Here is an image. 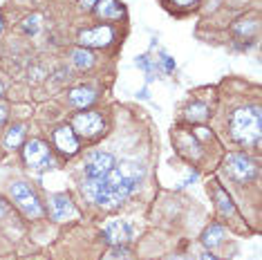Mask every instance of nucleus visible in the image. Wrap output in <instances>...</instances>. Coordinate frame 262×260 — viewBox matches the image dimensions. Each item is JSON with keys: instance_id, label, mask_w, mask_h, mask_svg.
<instances>
[{"instance_id": "obj_7", "label": "nucleus", "mask_w": 262, "mask_h": 260, "mask_svg": "<svg viewBox=\"0 0 262 260\" xmlns=\"http://www.w3.org/2000/svg\"><path fill=\"white\" fill-rule=\"evenodd\" d=\"M112 40H115V29L110 25H99L79 34V45L85 47V50H90V47H108Z\"/></svg>"}, {"instance_id": "obj_29", "label": "nucleus", "mask_w": 262, "mask_h": 260, "mask_svg": "<svg viewBox=\"0 0 262 260\" xmlns=\"http://www.w3.org/2000/svg\"><path fill=\"white\" fill-rule=\"evenodd\" d=\"M3 29H5V20H3V16H0V34H3Z\"/></svg>"}, {"instance_id": "obj_10", "label": "nucleus", "mask_w": 262, "mask_h": 260, "mask_svg": "<svg viewBox=\"0 0 262 260\" xmlns=\"http://www.w3.org/2000/svg\"><path fill=\"white\" fill-rule=\"evenodd\" d=\"M133 235V229L130 224H126L123 220H108L103 224V238L108 245L119 247V245H126Z\"/></svg>"}, {"instance_id": "obj_3", "label": "nucleus", "mask_w": 262, "mask_h": 260, "mask_svg": "<svg viewBox=\"0 0 262 260\" xmlns=\"http://www.w3.org/2000/svg\"><path fill=\"white\" fill-rule=\"evenodd\" d=\"M224 170L235 184H249L258 177V164L253 157L244 155V153H231L224 159Z\"/></svg>"}, {"instance_id": "obj_5", "label": "nucleus", "mask_w": 262, "mask_h": 260, "mask_svg": "<svg viewBox=\"0 0 262 260\" xmlns=\"http://www.w3.org/2000/svg\"><path fill=\"white\" fill-rule=\"evenodd\" d=\"M105 128V119L101 117V112L97 110H85V112H76L72 119V130L76 135L85 139H94L103 133Z\"/></svg>"}, {"instance_id": "obj_25", "label": "nucleus", "mask_w": 262, "mask_h": 260, "mask_svg": "<svg viewBox=\"0 0 262 260\" xmlns=\"http://www.w3.org/2000/svg\"><path fill=\"white\" fill-rule=\"evenodd\" d=\"M5 119H7V108H5V105H0V126L5 123Z\"/></svg>"}, {"instance_id": "obj_17", "label": "nucleus", "mask_w": 262, "mask_h": 260, "mask_svg": "<svg viewBox=\"0 0 262 260\" xmlns=\"http://www.w3.org/2000/svg\"><path fill=\"white\" fill-rule=\"evenodd\" d=\"M94 56L90 50H85V47H79V50H74L72 52V63H74V68H79V70H90L92 65H94Z\"/></svg>"}, {"instance_id": "obj_8", "label": "nucleus", "mask_w": 262, "mask_h": 260, "mask_svg": "<svg viewBox=\"0 0 262 260\" xmlns=\"http://www.w3.org/2000/svg\"><path fill=\"white\" fill-rule=\"evenodd\" d=\"M115 164H117L115 155H110V153H105V150H94L85 159V175L88 177H103L115 168Z\"/></svg>"}, {"instance_id": "obj_20", "label": "nucleus", "mask_w": 262, "mask_h": 260, "mask_svg": "<svg viewBox=\"0 0 262 260\" xmlns=\"http://www.w3.org/2000/svg\"><path fill=\"white\" fill-rule=\"evenodd\" d=\"M137 65H139V68L148 74V76H146L148 81H155V72H157V65H155L150 58H148V56H139V58H137Z\"/></svg>"}, {"instance_id": "obj_1", "label": "nucleus", "mask_w": 262, "mask_h": 260, "mask_svg": "<svg viewBox=\"0 0 262 260\" xmlns=\"http://www.w3.org/2000/svg\"><path fill=\"white\" fill-rule=\"evenodd\" d=\"M146 168L137 162H121L115 164V168L103 177H88L83 184V193L92 200L94 204L103 209H115L121 202H126L128 195L139 186L144 180Z\"/></svg>"}, {"instance_id": "obj_4", "label": "nucleus", "mask_w": 262, "mask_h": 260, "mask_svg": "<svg viewBox=\"0 0 262 260\" xmlns=\"http://www.w3.org/2000/svg\"><path fill=\"white\" fill-rule=\"evenodd\" d=\"M9 195L16 202V206L29 218H43V204L36 198V193L32 191V186L25 184V182H14L9 186Z\"/></svg>"}, {"instance_id": "obj_30", "label": "nucleus", "mask_w": 262, "mask_h": 260, "mask_svg": "<svg viewBox=\"0 0 262 260\" xmlns=\"http://www.w3.org/2000/svg\"><path fill=\"white\" fill-rule=\"evenodd\" d=\"M3 92H5V90H3V83H0V97H3Z\"/></svg>"}, {"instance_id": "obj_23", "label": "nucleus", "mask_w": 262, "mask_h": 260, "mask_svg": "<svg viewBox=\"0 0 262 260\" xmlns=\"http://www.w3.org/2000/svg\"><path fill=\"white\" fill-rule=\"evenodd\" d=\"M99 0H79V7L83 9V11H90V9H94V5H97Z\"/></svg>"}, {"instance_id": "obj_6", "label": "nucleus", "mask_w": 262, "mask_h": 260, "mask_svg": "<svg viewBox=\"0 0 262 260\" xmlns=\"http://www.w3.org/2000/svg\"><path fill=\"white\" fill-rule=\"evenodd\" d=\"M23 157H25V164H27V166L34 168V170L52 168V164H54L50 146H47L43 139H32V141H27L25 148H23Z\"/></svg>"}, {"instance_id": "obj_24", "label": "nucleus", "mask_w": 262, "mask_h": 260, "mask_svg": "<svg viewBox=\"0 0 262 260\" xmlns=\"http://www.w3.org/2000/svg\"><path fill=\"white\" fill-rule=\"evenodd\" d=\"M5 215H7V202L0 198V218H5Z\"/></svg>"}, {"instance_id": "obj_27", "label": "nucleus", "mask_w": 262, "mask_h": 260, "mask_svg": "<svg viewBox=\"0 0 262 260\" xmlns=\"http://www.w3.org/2000/svg\"><path fill=\"white\" fill-rule=\"evenodd\" d=\"M139 97H141V99H150V94H148V90H141Z\"/></svg>"}, {"instance_id": "obj_21", "label": "nucleus", "mask_w": 262, "mask_h": 260, "mask_svg": "<svg viewBox=\"0 0 262 260\" xmlns=\"http://www.w3.org/2000/svg\"><path fill=\"white\" fill-rule=\"evenodd\" d=\"M38 27H40V16H27L25 20H23V32L25 34H36L38 32Z\"/></svg>"}, {"instance_id": "obj_22", "label": "nucleus", "mask_w": 262, "mask_h": 260, "mask_svg": "<svg viewBox=\"0 0 262 260\" xmlns=\"http://www.w3.org/2000/svg\"><path fill=\"white\" fill-rule=\"evenodd\" d=\"M162 65H164L166 72H172V70H175V61H172L168 54H162Z\"/></svg>"}, {"instance_id": "obj_16", "label": "nucleus", "mask_w": 262, "mask_h": 260, "mask_svg": "<svg viewBox=\"0 0 262 260\" xmlns=\"http://www.w3.org/2000/svg\"><path fill=\"white\" fill-rule=\"evenodd\" d=\"M23 141H25V126H23V123H16V126H11L7 130L3 144L7 150H14V148H18V146H23Z\"/></svg>"}, {"instance_id": "obj_13", "label": "nucleus", "mask_w": 262, "mask_h": 260, "mask_svg": "<svg viewBox=\"0 0 262 260\" xmlns=\"http://www.w3.org/2000/svg\"><path fill=\"white\" fill-rule=\"evenodd\" d=\"M94 99H97V92L85 85L74 88V90H70V94H68V101H70V105H74V108H85V105L94 103Z\"/></svg>"}, {"instance_id": "obj_19", "label": "nucleus", "mask_w": 262, "mask_h": 260, "mask_svg": "<svg viewBox=\"0 0 262 260\" xmlns=\"http://www.w3.org/2000/svg\"><path fill=\"white\" fill-rule=\"evenodd\" d=\"M233 32H235V36H253V34L258 32V23L255 20H237Z\"/></svg>"}, {"instance_id": "obj_12", "label": "nucleus", "mask_w": 262, "mask_h": 260, "mask_svg": "<svg viewBox=\"0 0 262 260\" xmlns=\"http://www.w3.org/2000/svg\"><path fill=\"white\" fill-rule=\"evenodd\" d=\"M94 14L101 20H121L126 16V9L119 0H99L94 5Z\"/></svg>"}, {"instance_id": "obj_15", "label": "nucleus", "mask_w": 262, "mask_h": 260, "mask_svg": "<svg viewBox=\"0 0 262 260\" xmlns=\"http://www.w3.org/2000/svg\"><path fill=\"white\" fill-rule=\"evenodd\" d=\"M213 193H215V202H217V211H220V213H222L224 218L235 215V204H233V200L229 198V193H226L222 186H215V188H213Z\"/></svg>"}, {"instance_id": "obj_18", "label": "nucleus", "mask_w": 262, "mask_h": 260, "mask_svg": "<svg viewBox=\"0 0 262 260\" xmlns=\"http://www.w3.org/2000/svg\"><path fill=\"white\" fill-rule=\"evenodd\" d=\"M208 117H211V110L202 101H193L186 108V119H190V121H206Z\"/></svg>"}, {"instance_id": "obj_14", "label": "nucleus", "mask_w": 262, "mask_h": 260, "mask_svg": "<svg viewBox=\"0 0 262 260\" xmlns=\"http://www.w3.org/2000/svg\"><path fill=\"white\" fill-rule=\"evenodd\" d=\"M224 240V229L222 224H211V227H206V231L202 233V245L206 247V249H215L217 245H222Z\"/></svg>"}, {"instance_id": "obj_28", "label": "nucleus", "mask_w": 262, "mask_h": 260, "mask_svg": "<svg viewBox=\"0 0 262 260\" xmlns=\"http://www.w3.org/2000/svg\"><path fill=\"white\" fill-rule=\"evenodd\" d=\"M168 260H188V258L186 256H170Z\"/></svg>"}, {"instance_id": "obj_26", "label": "nucleus", "mask_w": 262, "mask_h": 260, "mask_svg": "<svg viewBox=\"0 0 262 260\" xmlns=\"http://www.w3.org/2000/svg\"><path fill=\"white\" fill-rule=\"evenodd\" d=\"M200 260H217V256H213L211 251H204V253L200 256Z\"/></svg>"}, {"instance_id": "obj_2", "label": "nucleus", "mask_w": 262, "mask_h": 260, "mask_svg": "<svg viewBox=\"0 0 262 260\" xmlns=\"http://www.w3.org/2000/svg\"><path fill=\"white\" fill-rule=\"evenodd\" d=\"M260 108L258 105H244L231 112L229 119V130L233 141L240 146H258L260 144Z\"/></svg>"}, {"instance_id": "obj_9", "label": "nucleus", "mask_w": 262, "mask_h": 260, "mask_svg": "<svg viewBox=\"0 0 262 260\" xmlns=\"http://www.w3.org/2000/svg\"><path fill=\"white\" fill-rule=\"evenodd\" d=\"M54 146L63 153L65 157H74L79 153V137L72 130V126H58L54 130Z\"/></svg>"}, {"instance_id": "obj_11", "label": "nucleus", "mask_w": 262, "mask_h": 260, "mask_svg": "<svg viewBox=\"0 0 262 260\" xmlns=\"http://www.w3.org/2000/svg\"><path fill=\"white\" fill-rule=\"evenodd\" d=\"M50 213L54 220L63 222V220H70V218H76V206L65 193H56V195H50Z\"/></svg>"}]
</instances>
